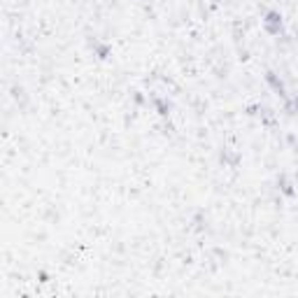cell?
Wrapping results in <instances>:
<instances>
[{
    "label": "cell",
    "mask_w": 298,
    "mask_h": 298,
    "mask_svg": "<svg viewBox=\"0 0 298 298\" xmlns=\"http://www.w3.org/2000/svg\"><path fill=\"white\" fill-rule=\"evenodd\" d=\"M261 23H263V31L268 35H280L282 33V14L277 10L265 12V17Z\"/></svg>",
    "instance_id": "cell-1"
},
{
    "label": "cell",
    "mask_w": 298,
    "mask_h": 298,
    "mask_svg": "<svg viewBox=\"0 0 298 298\" xmlns=\"http://www.w3.org/2000/svg\"><path fill=\"white\" fill-rule=\"evenodd\" d=\"M96 54H98V58H107L110 56V47L107 44H96Z\"/></svg>",
    "instance_id": "cell-5"
},
{
    "label": "cell",
    "mask_w": 298,
    "mask_h": 298,
    "mask_svg": "<svg viewBox=\"0 0 298 298\" xmlns=\"http://www.w3.org/2000/svg\"><path fill=\"white\" fill-rule=\"evenodd\" d=\"M154 105H156V110H159V114H161V116H168V112H170V107H168V103H166V100L154 98Z\"/></svg>",
    "instance_id": "cell-4"
},
{
    "label": "cell",
    "mask_w": 298,
    "mask_h": 298,
    "mask_svg": "<svg viewBox=\"0 0 298 298\" xmlns=\"http://www.w3.org/2000/svg\"><path fill=\"white\" fill-rule=\"evenodd\" d=\"M265 82L271 84V88L280 96V98L287 100V86H284V82L280 79V75H275V72H265Z\"/></svg>",
    "instance_id": "cell-2"
},
{
    "label": "cell",
    "mask_w": 298,
    "mask_h": 298,
    "mask_svg": "<svg viewBox=\"0 0 298 298\" xmlns=\"http://www.w3.org/2000/svg\"><path fill=\"white\" fill-rule=\"evenodd\" d=\"M293 184L287 180V175H280L277 177V189H282V193H287V196H293Z\"/></svg>",
    "instance_id": "cell-3"
}]
</instances>
